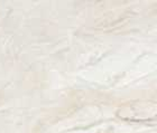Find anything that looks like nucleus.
<instances>
[{
	"mask_svg": "<svg viewBox=\"0 0 157 133\" xmlns=\"http://www.w3.org/2000/svg\"><path fill=\"white\" fill-rule=\"evenodd\" d=\"M119 119L131 122H146L157 119V102L132 101L121 105L117 111Z\"/></svg>",
	"mask_w": 157,
	"mask_h": 133,
	"instance_id": "nucleus-1",
	"label": "nucleus"
}]
</instances>
